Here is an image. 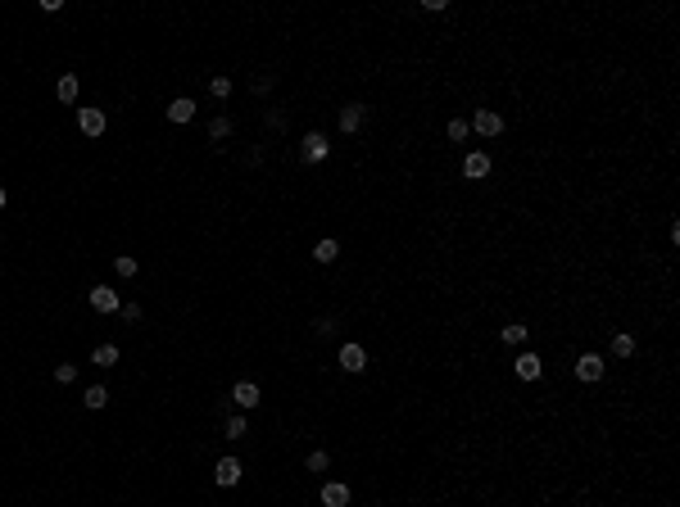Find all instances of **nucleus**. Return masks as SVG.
<instances>
[{
  "mask_svg": "<svg viewBox=\"0 0 680 507\" xmlns=\"http://www.w3.org/2000/svg\"><path fill=\"white\" fill-rule=\"evenodd\" d=\"M123 353H118V344H95V353H91V362L95 367H113Z\"/></svg>",
  "mask_w": 680,
  "mask_h": 507,
  "instance_id": "obj_20",
  "label": "nucleus"
},
{
  "mask_svg": "<svg viewBox=\"0 0 680 507\" xmlns=\"http://www.w3.org/2000/svg\"><path fill=\"white\" fill-rule=\"evenodd\" d=\"M209 95H214V100H227V95H232V78H223V73H218V78L209 82Z\"/></svg>",
  "mask_w": 680,
  "mask_h": 507,
  "instance_id": "obj_26",
  "label": "nucleus"
},
{
  "mask_svg": "<svg viewBox=\"0 0 680 507\" xmlns=\"http://www.w3.org/2000/svg\"><path fill=\"white\" fill-rule=\"evenodd\" d=\"M241 476H245L241 457H218V466H214V480H218V490H232V485H241Z\"/></svg>",
  "mask_w": 680,
  "mask_h": 507,
  "instance_id": "obj_6",
  "label": "nucleus"
},
{
  "mask_svg": "<svg viewBox=\"0 0 680 507\" xmlns=\"http://www.w3.org/2000/svg\"><path fill=\"white\" fill-rule=\"evenodd\" d=\"M5 204H9V190H5V186H0V208H5Z\"/></svg>",
  "mask_w": 680,
  "mask_h": 507,
  "instance_id": "obj_29",
  "label": "nucleus"
},
{
  "mask_svg": "<svg viewBox=\"0 0 680 507\" xmlns=\"http://www.w3.org/2000/svg\"><path fill=\"white\" fill-rule=\"evenodd\" d=\"M458 168H463V181H485L494 172V159L485 155V150H472V155H463V164H458Z\"/></svg>",
  "mask_w": 680,
  "mask_h": 507,
  "instance_id": "obj_4",
  "label": "nucleus"
},
{
  "mask_svg": "<svg viewBox=\"0 0 680 507\" xmlns=\"http://www.w3.org/2000/svg\"><path fill=\"white\" fill-rule=\"evenodd\" d=\"M118 313H123V317H127V322H141V304H123Z\"/></svg>",
  "mask_w": 680,
  "mask_h": 507,
  "instance_id": "obj_28",
  "label": "nucleus"
},
{
  "mask_svg": "<svg viewBox=\"0 0 680 507\" xmlns=\"http://www.w3.org/2000/svg\"><path fill=\"white\" fill-rule=\"evenodd\" d=\"M526 336H531V327H526V322H508V327H499V344H508V349L526 344Z\"/></svg>",
  "mask_w": 680,
  "mask_h": 507,
  "instance_id": "obj_15",
  "label": "nucleus"
},
{
  "mask_svg": "<svg viewBox=\"0 0 680 507\" xmlns=\"http://www.w3.org/2000/svg\"><path fill=\"white\" fill-rule=\"evenodd\" d=\"M258 399H263V390H258L254 380H236V385H232V404L241 408V413H250V408H258Z\"/></svg>",
  "mask_w": 680,
  "mask_h": 507,
  "instance_id": "obj_10",
  "label": "nucleus"
},
{
  "mask_svg": "<svg viewBox=\"0 0 680 507\" xmlns=\"http://www.w3.org/2000/svg\"><path fill=\"white\" fill-rule=\"evenodd\" d=\"M78 127H82V136H104V127H109V113H104V109H95V104H91V109H78Z\"/></svg>",
  "mask_w": 680,
  "mask_h": 507,
  "instance_id": "obj_7",
  "label": "nucleus"
},
{
  "mask_svg": "<svg viewBox=\"0 0 680 507\" xmlns=\"http://www.w3.org/2000/svg\"><path fill=\"white\" fill-rule=\"evenodd\" d=\"M513 376L522 380V385H535V380L544 376V358H540V353H535V349L517 353V358H513Z\"/></svg>",
  "mask_w": 680,
  "mask_h": 507,
  "instance_id": "obj_2",
  "label": "nucleus"
},
{
  "mask_svg": "<svg viewBox=\"0 0 680 507\" xmlns=\"http://www.w3.org/2000/svg\"><path fill=\"white\" fill-rule=\"evenodd\" d=\"M55 380H60V385H73V380H78V362H55Z\"/></svg>",
  "mask_w": 680,
  "mask_h": 507,
  "instance_id": "obj_25",
  "label": "nucleus"
},
{
  "mask_svg": "<svg viewBox=\"0 0 680 507\" xmlns=\"http://www.w3.org/2000/svg\"><path fill=\"white\" fill-rule=\"evenodd\" d=\"M304 466H309V471H318V476H327L331 453H327V448H313V453H309V462H304Z\"/></svg>",
  "mask_w": 680,
  "mask_h": 507,
  "instance_id": "obj_23",
  "label": "nucleus"
},
{
  "mask_svg": "<svg viewBox=\"0 0 680 507\" xmlns=\"http://www.w3.org/2000/svg\"><path fill=\"white\" fill-rule=\"evenodd\" d=\"M78 91H82L78 73H64V78L55 82V95H60V104H73V100H78Z\"/></svg>",
  "mask_w": 680,
  "mask_h": 507,
  "instance_id": "obj_16",
  "label": "nucleus"
},
{
  "mask_svg": "<svg viewBox=\"0 0 680 507\" xmlns=\"http://www.w3.org/2000/svg\"><path fill=\"white\" fill-rule=\"evenodd\" d=\"M86 299H91L95 313H118V308H123L118 290H109V285H91V290H86Z\"/></svg>",
  "mask_w": 680,
  "mask_h": 507,
  "instance_id": "obj_9",
  "label": "nucleus"
},
{
  "mask_svg": "<svg viewBox=\"0 0 680 507\" xmlns=\"http://www.w3.org/2000/svg\"><path fill=\"white\" fill-rule=\"evenodd\" d=\"M331 331H336V322H331V317H318V322H313V336H331Z\"/></svg>",
  "mask_w": 680,
  "mask_h": 507,
  "instance_id": "obj_27",
  "label": "nucleus"
},
{
  "mask_svg": "<svg viewBox=\"0 0 680 507\" xmlns=\"http://www.w3.org/2000/svg\"><path fill=\"white\" fill-rule=\"evenodd\" d=\"M363 122H368V109H363V104H345V109H340V131H345V136L363 131Z\"/></svg>",
  "mask_w": 680,
  "mask_h": 507,
  "instance_id": "obj_11",
  "label": "nucleus"
},
{
  "mask_svg": "<svg viewBox=\"0 0 680 507\" xmlns=\"http://www.w3.org/2000/svg\"><path fill=\"white\" fill-rule=\"evenodd\" d=\"M608 349H612V358H635V336L630 331H612Z\"/></svg>",
  "mask_w": 680,
  "mask_h": 507,
  "instance_id": "obj_13",
  "label": "nucleus"
},
{
  "mask_svg": "<svg viewBox=\"0 0 680 507\" xmlns=\"http://www.w3.org/2000/svg\"><path fill=\"white\" fill-rule=\"evenodd\" d=\"M603 371H608V362H603V353H595V349L576 353V362H571V376H576V380H585V385L603 380Z\"/></svg>",
  "mask_w": 680,
  "mask_h": 507,
  "instance_id": "obj_1",
  "label": "nucleus"
},
{
  "mask_svg": "<svg viewBox=\"0 0 680 507\" xmlns=\"http://www.w3.org/2000/svg\"><path fill=\"white\" fill-rule=\"evenodd\" d=\"M322 507H349V485H340V480H327L322 485Z\"/></svg>",
  "mask_w": 680,
  "mask_h": 507,
  "instance_id": "obj_12",
  "label": "nucleus"
},
{
  "mask_svg": "<svg viewBox=\"0 0 680 507\" xmlns=\"http://www.w3.org/2000/svg\"><path fill=\"white\" fill-rule=\"evenodd\" d=\"M336 258H340V241L322 236V241L313 245V263H322V267H327V263H336Z\"/></svg>",
  "mask_w": 680,
  "mask_h": 507,
  "instance_id": "obj_17",
  "label": "nucleus"
},
{
  "mask_svg": "<svg viewBox=\"0 0 680 507\" xmlns=\"http://www.w3.org/2000/svg\"><path fill=\"white\" fill-rule=\"evenodd\" d=\"M223 435H227V439H245V435H250V422H245V413H232V417H227V422H223Z\"/></svg>",
  "mask_w": 680,
  "mask_h": 507,
  "instance_id": "obj_18",
  "label": "nucleus"
},
{
  "mask_svg": "<svg viewBox=\"0 0 680 507\" xmlns=\"http://www.w3.org/2000/svg\"><path fill=\"white\" fill-rule=\"evenodd\" d=\"M190 118H195V100L177 95V100L168 104V122H177V127H181V122H190Z\"/></svg>",
  "mask_w": 680,
  "mask_h": 507,
  "instance_id": "obj_14",
  "label": "nucleus"
},
{
  "mask_svg": "<svg viewBox=\"0 0 680 507\" xmlns=\"http://www.w3.org/2000/svg\"><path fill=\"white\" fill-rule=\"evenodd\" d=\"M467 122H472V131H476V136H485V141H499L504 136V113L499 109H476Z\"/></svg>",
  "mask_w": 680,
  "mask_h": 507,
  "instance_id": "obj_3",
  "label": "nucleus"
},
{
  "mask_svg": "<svg viewBox=\"0 0 680 507\" xmlns=\"http://www.w3.org/2000/svg\"><path fill=\"white\" fill-rule=\"evenodd\" d=\"M445 136L454 141V145H463V141L472 136V122H467V118H449V122H445Z\"/></svg>",
  "mask_w": 680,
  "mask_h": 507,
  "instance_id": "obj_19",
  "label": "nucleus"
},
{
  "mask_svg": "<svg viewBox=\"0 0 680 507\" xmlns=\"http://www.w3.org/2000/svg\"><path fill=\"white\" fill-rule=\"evenodd\" d=\"M209 136H214V141H227V136H232V118H227V113H218V118L209 122Z\"/></svg>",
  "mask_w": 680,
  "mask_h": 507,
  "instance_id": "obj_24",
  "label": "nucleus"
},
{
  "mask_svg": "<svg viewBox=\"0 0 680 507\" xmlns=\"http://www.w3.org/2000/svg\"><path fill=\"white\" fill-rule=\"evenodd\" d=\"M137 258H132V254H118V258H113V272H118L123 276V281H132V276H137Z\"/></svg>",
  "mask_w": 680,
  "mask_h": 507,
  "instance_id": "obj_22",
  "label": "nucleus"
},
{
  "mask_svg": "<svg viewBox=\"0 0 680 507\" xmlns=\"http://www.w3.org/2000/svg\"><path fill=\"white\" fill-rule=\"evenodd\" d=\"M82 404L91 408V413H100V408L109 404V390H104V385H91V390H86V394H82Z\"/></svg>",
  "mask_w": 680,
  "mask_h": 507,
  "instance_id": "obj_21",
  "label": "nucleus"
},
{
  "mask_svg": "<svg viewBox=\"0 0 680 507\" xmlns=\"http://www.w3.org/2000/svg\"><path fill=\"white\" fill-rule=\"evenodd\" d=\"M336 362H340V371H349V376H359V371L368 367V349H363V344H340Z\"/></svg>",
  "mask_w": 680,
  "mask_h": 507,
  "instance_id": "obj_8",
  "label": "nucleus"
},
{
  "mask_svg": "<svg viewBox=\"0 0 680 507\" xmlns=\"http://www.w3.org/2000/svg\"><path fill=\"white\" fill-rule=\"evenodd\" d=\"M327 155H331V141L322 136V131H304V141H300V159H304V164H322Z\"/></svg>",
  "mask_w": 680,
  "mask_h": 507,
  "instance_id": "obj_5",
  "label": "nucleus"
}]
</instances>
